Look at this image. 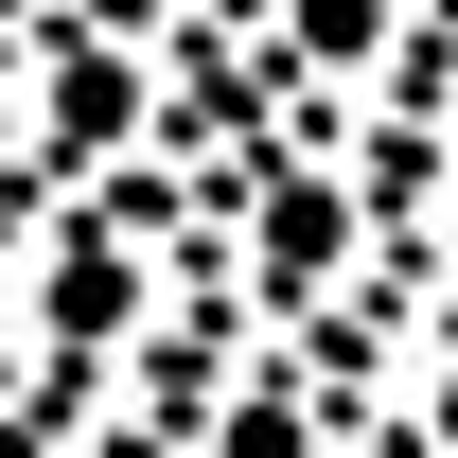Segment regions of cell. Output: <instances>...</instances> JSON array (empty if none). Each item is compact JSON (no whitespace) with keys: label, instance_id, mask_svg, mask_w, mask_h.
Returning <instances> with one entry per match:
<instances>
[{"label":"cell","instance_id":"obj_1","mask_svg":"<svg viewBox=\"0 0 458 458\" xmlns=\"http://www.w3.org/2000/svg\"><path fill=\"white\" fill-rule=\"evenodd\" d=\"M423 405H441V441H458V352H423Z\"/></svg>","mask_w":458,"mask_h":458},{"label":"cell","instance_id":"obj_2","mask_svg":"<svg viewBox=\"0 0 458 458\" xmlns=\"http://www.w3.org/2000/svg\"><path fill=\"white\" fill-rule=\"evenodd\" d=\"M441 247H458V229H441Z\"/></svg>","mask_w":458,"mask_h":458}]
</instances>
